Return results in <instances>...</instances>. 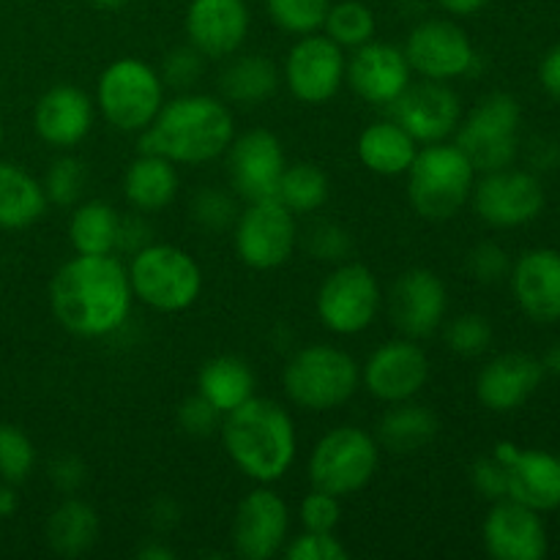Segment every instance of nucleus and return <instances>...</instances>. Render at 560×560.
<instances>
[{
  "label": "nucleus",
  "instance_id": "1",
  "mask_svg": "<svg viewBox=\"0 0 560 560\" xmlns=\"http://www.w3.org/2000/svg\"><path fill=\"white\" fill-rule=\"evenodd\" d=\"M135 293L115 255H74L49 282V310L74 337H109L129 320Z\"/></svg>",
  "mask_w": 560,
  "mask_h": 560
},
{
  "label": "nucleus",
  "instance_id": "2",
  "mask_svg": "<svg viewBox=\"0 0 560 560\" xmlns=\"http://www.w3.org/2000/svg\"><path fill=\"white\" fill-rule=\"evenodd\" d=\"M140 135V153H159L173 164H206L222 156L235 140V118L219 98L180 93L162 104L153 124Z\"/></svg>",
  "mask_w": 560,
  "mask_h": 560
},
{
  "label": "nucleus",
  "instance_id": "3",
  "mask_svg": "<svg viewBox=\"0 0 560 560\" xmlns=\"http://www.w3.org/2000/svg\"><path fill=\"white\" fill-rule=\"evenodd\" d=\"M222 443L246 479L273 485L295 463V424L288 410L266 397H252L222 416Z\"/></svg>",
  "mask_w": 560,
  "mask_h": 560
},
{
  "label": "nucleus",
  "instance_id": "4",
  "mask_svg": "<svg viewBox=\"0 0 560 560\" xmlns=\"http://www.w3.org/2000/svg\"><path fill=\"white\" fill-rule=\"evenodd\" d=\"M408 200L419 217L446 222L470 200L476 170L454 142L419 148L408 173Z\"/></svg>",
  "mask_w": 560,
  "mask_h": 560
},
{
  "label": "nucleus",
  "instance_id": "5",
  "mask_svg": "<svg viewBox=\"0 0 560 560\" xmlns=\"http://www.w3.org/2000/svg\"><path fill=\"white\" fill-rule=\"evenodd\" d=\"M359 383L355 359L334 345H306L284 366V394L310 413L342 408L359 392Z\"/></svg>",
  "mask_w": 560,
  "mask_h": 560
},
{
  "label": "nucleus",
  "instance_id": "6",
  "mask_svg": "<svg viewBox=\"0 0 560 560\" xmlns=\"http://www.w3.org/2000/svg\"><path fill=\"white\" fill-rule=\"evenodd\" d=\"M131 293L156 312H184L200 299L202 271L195 257L180 246L148 244L131 255Z\"/></svg>",
  "mask_w": 560,
  "mask_h": 560
},
{
  "label": "nucleus",
  "instance_id": "7",
  "mask_svg": "<svg viewBox=\"0 0 560 560\" xmlns=\"http://www.w3.org/2000/svg\"><path fill=\"white\" fill-rule=\"evenodd\" d=\"M164 104V82L153 66L140 58H118L102 71L96 107L113 129L135 135L153 124Z\"/></svg>",
  "mask_w": 560,
  "mask_h": 560
},
{
  "label": "nucleus",
  "instance_id": "8",
  "mask_svg": "<svg viewBox=\"0 0 560 560\" xmlns=\"http://www.w3.org/2000/svg\"><path fill=\"white\" fill-rule=\"evenodd\" d=\"M520 124L523 109L512 93H490L481 98L468 118L459 120L454 145L468 156L476 173H495L512 167L520 151Z\"/></svg>",
  "mask_w": 560,
  "mask_h": 560
},
{
  "label": "nucleus",
  "instance_id": "9",
  "mask_svg": "<svg viewBox=\"0 0 560 560\" xmlns=\"http://www.w3.org/2000/svg\"><path fill=\"white\" fill-rule=\"evenodd\" d=\"M381 446L361 427H334L310 454V481L315 490L337 498L355 495L377 474Z\"/></svg>",
  "mask_w": 560,
  "mask_h": 560
},
{
  "label": "nucleus",
  "instance_id": "10",
  "mask_svg": "<svg viewBox=\"0 0 560 560\" xmlns=\"http://www.w3.org/2000/svg\"><path fill=\"white\" fill-rule=\"evenodd\" d=\"M383 293L372 268L361 262H342L323 279L315 310L323 326L339 337L366 331L381 315Z\"/></svg>",
  "mask_w": 560,
  "mask_h": 560
},
{
  "label": "nucleus",
  "instance_id": "11",
  "mask_svg": "<svg viewBox=\"0 0 560 560\" xmlns=\"http://www.w3.org/2000/svg\"><path fill=\"white\" fill-rule=\"evenodd\" d=\"M233 241L244 266L255 271H273L293 257L299 244L295 213L277 197L246 202L233 224Z\"/></svg>",
  "mask_w": 560,
  "mask_h": 560
},
{
  "label": "nucleus",
  "instance_id": "12",
  "mask_svg": "<svg viewBox=\"0 0 560 560\" xmlns=\"http://www.w3.org/2000/svg\"><path fill=\"white\" fill-rule=\"evenodd\" d=\"M470 200L481 222L495 230H512L530 224L545 211V186L528 170L503 167L481 175Z\"/></svg>",
  "mask_w": 560,
  "mask_h": 560
},
{
  "label": "nucleus",
  "instance_id": "13",
  "mask_svg": "<svg viewBox=\"0 0 560 560\" xmlns=\"http://www.w3.org/2000/svg\"><path fill=\"white\" fill-rule=\"evenodd\" d=\"M402 52L408 58L410 71L435 82L465 77L476 63L474 42L454 20L419 22L408 33Z\"/></svg>",
  "mask_w": 560,
  "mask_h": 560
},
{
  "label": "nucleus",
  "instance_id": "14",
  "mask_svg": "<svg viewBox=\"0 0 560 560\" xmlns=\"http://www.w3.org/2000/svg\"><path fill=\"white\" fill-rule=\"evenodd\" d=\"M348 71L345 49L326 33H306L290 47L284 60V82L290 93L304 104H326L339 93Z\"/></svg>",
  "mask_w": 560,
  "mask_h": 560
},
{
  "label": "nucleus",
  "instance_id": "15",
  "mask_svg": "<svg viewBox=\"0 0 560 560\" xmlns=\"http://www.w3.org/2000/svg\"><path fill=\"white\" fill-rule=\"evenodd\" d=\"M290 512L288 503L277 495L268 485L257 487L238 503L233 517V541L235 556L244 560H271L288 545Z\"/></svg>",
  "mask_w": 560,
  "mask_h": 560
},
{
  "label": "nucleus",
  "instance_id": "16",
  "mask_svg": "<svg viewBox=\"0 0 560 560\" xmlns=\"http://www.w3.org/2000/svg\"><path fill=\"white\" fill-rule=\"evenodd\" d=\"M228 178L241 200L277 197L288 159L279 137L268 129H252L235 137L228 151Z\"/></svg>",
  "mask_w": 560,
  "mask_h": 560
},
{
  "label": "nucleus",
  "instance_id": "17",
  "mask_svg": "<svg viewBox=\"0 0 560 560\" xmlns=\"http://www.w3.org/2000/svg\"><path fill=\"white\" fill-rule=\"evenodd\" d=\"M430 381V359L416 339H394L366 359L361 383L381 402H408Z\"/></svg>",
  "mask_w": 560,
  "mask_h": 560
},
{
  "label": "nucleus",
  "instance_id": "18",
  "mask_svg": "<svg viewBox=\"0 0 560 560\" xmlns=\"http://www.w3.org/2000/svg\"><path fill=\"white\" fill-rule=\"evenodd\" d=\"M448 293L443 279L430 268H410L394 282L388 295V315L399 334L408 339H427L443 326Z\"/></svg>",
  "mask_w": 560,
  "mask_h": 560
},
{
  "label": "nucleus",
  "instance_id": "19",
  "mask_svg": "<svg viewBox=\"0 0 560 560\" xmlns=\"http://www.w3.org/2000/svg\"><path fill=\"white\" fill-rule=\"evenodd\" d=\"M394 120L421 145L446 142L463 120L459 96L446 82H410L402 96L392 104Z\"/></svg>",
  "mask_w": 560,
  "mask_h": 560
},
{
  "label": "nucleus",
  "instance_id": "20",
  "mask_svg": "<svg viewBox=\"0 0 560 560\" xmlns=\"http://www.w3.org/2000/svg\"><path fill=\"white\" fill-rule=\"evenodd\" d=\"M492 457L506 465L512 501L539 514L560 509V457L545 448H520L509 441L498 443Z\"/></svg>",
  "mask_w": 560,
  "mask_h": 560
},
{
  "label": "nucleus",
  "instance_id": "21",
  "mask_svg": "<svg viewBox=\"0 0 560 560\" xmlns=\"http://www.w3.org/2000/svg\"><path fill=\"white\" fill-rule=\"evenodd\" d=\"M410 63L405 52L394 44L366 42L353 49V58L348 60L345 80L350 82L353 93L364 102L377 107H392L405 88L410 85Z\"/></svg>",
  "mask_w": 560,
  "mask_h": 560
},
{
  "label": "nucleus",
  "instance_id": "22",
  "mask_svg": "<svg viewBox=\"0 0 560 560\" xmlns=\"http://www.w3.org/2000/svg\"><path fill=\"white\" fill-rule=\"evenodd\" d=\"M485 547L495 560H541L550 550L541 514L503 498L492 503L485 520Z\"/></svg>",
  "mask_w": 560,
  "mask_h": 560
},
{
  "label": "nucleus",
  "instance_id": "23",
  "mask_svg": "<svg viewBox=\"0 0 560 560\" xmlns=\"http://www.w3.org/2000/svg\"><path fill=\"white\" fill-rule=\"evenodd\" d=\"M184 31L206 58H230L249 36V5L246 0H191Z\"/></svg>",
  "mask_w": 560,
  "mask_h": 560
},
{
  "label": "nucleus",
  "instance_id": "24",
  "mask_svg": "<svg viewBox=\"0 0 560 560\" xmlns=\"http://www.w3.org/2000/svg\"><path fill=\"white\" fill-rule=\"evenodd\" d=\"M514 301L536 323L560 320V252L550 246L528 249L509 271Z\"/></svg>",
  "mask_w": 560,
  "mask_h": 560
},
{
  "label": "nucleus",
  "instance_id": "25",
  "mask_svg": "<svg viewBox=\"0 0 560 560\" xmlns=\"http://www.w3.org/2000/svg\"><path fill=\"white\" fill-rule=\"evenodd\" d=\"M545 381L541 361L530 353L495 355L476 381V397L492 413H512L523 408Z\"/></svg>",
  "mask_w": 560,
  "mask_h": 560
},
{
  "label": "nucleus",
  "instance_id": "26",
  "mask_svg": "<svg viewBox=\"0 0 560 560\" xmlns=\"http://www.w3.org/2000/svg\"><path fill=\"white\" fill-rule=\"evenodd\" d=\"M93 118H96L93 98L74 85L49 88L33 109L36 135L58 151H71L80 145L91 135Z\"/></svg>",
  "mask_w": 560,
  "mask_h": 560
},
{
  "label": "nucleus",
  "instance_id": "27",
  "mask_svg": "<svg viewBox=\"0 0 560 560\" xmlns=\"http://www.w3.org/2000/svg\"><path fill=\"white\" fill-rule=\"evenodd\" d=\"M178 170L159 153H140L126 167L124 195L129 206L140 213H159L178 195Z\"/></svg>",
  "mask_w": 560,
  "mask_h": 560
},
{
  "label": "nucleus",
  "instance_id": "28",
  "mask_svg": "<svg viewBox=\"0 0 560 560\" xmlns=\"http://www.w3.org/2000/svg\"><path fill=\"white\" fill-rule=\"evenodd\" d=\"M355 153L370 173L397 178L410 170L416 153H419V142L397 120H377L361 131Z\"/></svg>",
  "mask_w": 560,
  "mask_h": 560
},
{
  "label": "nucleus",
  "instance_id": "29",
  "mask_svg": "<svg viewBox=\"0 0 560 560\" xmlns=\"http://www.w3.org/2000/svg\"><path fill=\"white\" fill-rule=\"evenodd\" d=\"M255 372L238 355L208 359L197 375V394H202L222 416L255 397Z\"/></svg>",
  "mask_w": 560,
  "mask_h": 560
},
{
  "label": "nucleus",
  "instance_id": "30",
  "mask_svg": "<svg viewBox=\"0 0 560 560\" xmlns=\"http://www.w3.org/2000/svg\"><path fill=\"white\" fill-rule=\"evenodd\" d=\"M438 416L424 405L394 402L377 424V446L388 448L392 454H416L430 446L438 438Z\"/></svg>",
  "mask_w": 560,
  "mask_h": 560
},
{
  "label": "nucleus",
  "instance_id": "31",
  "mask_svg": "<svg viewBox=\"0 0 560 560\" xmlns=\"http://www.w3.org/2000/svg\"><path fill=\"white\" fill-rule=\"evenodd\" d=\"M47 211L44 186L20 164L0 162V230H25Z\"/></svg>",
  "mask_w": 560,
  "mask_h": 560
},
{
  "label": "nucleus",
  "instance_id": "32",
  "mask_svg": "<svg viewBox=\"0 0 560 560\" xmlns=\"http://www.w3.org/2000/svg\"><path fill=\"white\" fill-rule=\"evenodd\" d=\"M98 514L80 498H66L47 520V545L60 558H80L96 545Z\"/></svg>",
  "mask_w": 560,
  "mask_h": 560
},
{
  "label": "nucleus",
  "instance_id": "33",
  "mask_svg": "<svg viewBox=\"0 0 560 560\" xmlns=\"http://www.w3.org/2000/svg\"><path fill=\"white\" fill-rule=\"evenodd\" d=\"M219 88L228 102L255 107L279 91V69L266 55H241L224 66Z\"/></svg>",
  "mask_w": 560,
  "mask_h": 560
},
{
  "label": "nucleus",
  "instance_id": "34",
  "mask_svg": "<svg viewBox=\"0 0 560 560\" xmlns=\"http://www.w3.org/2000/svg\"><path fill=\"white\" fill-rule=\"evenodd\" d=\"M120 217L109 202L88 200L69 219V241L77 255H115Z\"/></svg>",
  "mask_w": 560,
  "mask_h": 560
},
{
  "label": "nucleus",
  "instance_id": "35",
  "mask_svg": "<svg viewBox=\"0 0 560 560\" xmlns=\"http://www.w3.org/2000/svg\"><path fill=\"white\" fill-rule=\"evenodd\" d=\"M328 191H331L328 175L317 164L295 162L288 164L282 178H279L277 200L284 208H290L295 217H301V213H312L326 206Z\"/></svg>",
  "mask_w": 560,
  "mask_h": 560
},
{
  "label": "nucleus",
  "instance_id": "36",
  "mask_svg": "<svg viewBox=\"0 0 560 560\" xmlns=\"http://www.w3.org/2000/svg\"><path fill=\"white\" fill-rule=\"evenodd\" d=\"M377 31L375 14L361 0H342V3H331L326 22H323V33L339 44L342 49H355L361 44L372 42Z\"/></svg>",
  "mask_w": 560,
  "mask_h": 560
},
{
  "label": "nucleus",
  "instance_id": "37",
  "mask_svg": "<svg viewBox=\"0 0 560 560\" xmlns=\"http://www.w3.org/2000/svg\"><path fill=\"white\" fill-rule=\"evenodd\" d=\"M331 0H266V11L277 27L293 36L323 31Z\"/></svg>",
  "mask_w": 560,
  "mask_h": 560
},
{
  "label": "nucleus",
  "instance_id": "38",
  "mask_svg": "<svg viewBox=\"0 0 560 560\" xmlns=\"http://www.w3.org/2000/svg\"><path fill=\"white\" fill-rule=\"evenodd\" d=\"M36 448L31 438L14 424H0V481L22 485L33 474Z\"/></svg>",
  "mask_w": 560,
  "mask_h": 560
},
{
  "label": "nucleus",
  "instance_id": "39",
  "mask_svg": "<svg viewBox=\"0 0 560 560\" xmlns=\"http://www.w3.org/2000/svg\"><path fill=\"white\" fill-rule=\"evenodd\" d=\"M443 342H446L452 353L476 359V355H481L492 345V326L479 312H465V315H457L454 320L446 323Z\"/></svg>",
  "mask_w": 560,
  "mask_h": 560
},
{
  "label": "nucleus",
  "instance_id": "40",
  "mask_svg": "<svg viewBox=\"0 0 560 560\" xmlns=\"http://www.w3.org/2000/svg\"><path fill=\"white\" fill-rule=\"evenodd\" d=\"M85 164L74 156H60L49 164L47 178H44V195H47V202H55V206H77L82 197V189H85Z\"/></svg>",
  "mask_w": 560,
  "mask_h": 560
},
{
  "label": "nucleus",
  "instance_id": "41",
  "mask_svg": "<svg viewBox=\"0 0 560 560\" xmlns=\"http://www.w3.org/2000/svg\"><path fill=\"white\" fill-rule=\"evenodd\" d=\"M238 206L235 197L228 195L224 189H213V186H202L191 200V217L208 233H224L238 219Z\"/></svg>",
  "mask_w": 560,
  "mask_h": 560
},
{
  "label": "nucleus",
  "instance_id": "42",
  "mask_svg": "<svg viewBox=\"0 0 560 560\" xmlns=\"http://www.w3.org/2000/svg\"><path fill=\"white\" fill-rule=\"evenodd\" d=\"M202 71H206V55L197 52L191 44L186 47H175L164 55L162 63V82L164 88H175V91H189L200 82Z\"/></svg>",
  "mask_w": 560,
  "mask_h": 560
},
{
  "label": "nucleus",
  "instance_id": "43",
  "mask_svg": "<svg viewBox=\"0 0 560 560\" xmlns=\"http://www.w3.org/2000/svg\"><path fill=\"white\" fill-rule=\"evenodd\" d=\"M284 558L288 560H345L348 550H345L342 541L331 534H323V530H304L295 539H290L284 545Z\"/></svg>",
  "mask_w": 560,
  "mask_h": 560
},
{
  "label": "nucleus",
  "instance_id": "44",
  "mask_svg": "<svg viewBox=\"0 0 560 560\" xmlns=\"http://www.w3.org/2000/svg\"><path fill=\"white\" fill-rule=\"evenodd\" d=\"M339 501H342V498L312 487V492L301 501L299 509L304 530H323V534H331L339 525V517H342V503Z\"/></svg>",
  "mask_w": 560,
  "mask_h": 560
},
{
  "label": "nucleus",
  "instance_id": "45",
  "mask_svg": "<svg viewBox=\"0 0 560 560\" xmlns=\"http://www.w3.org/2000/svg\"><path fill=\"white\" fill-rule=\"evenodd\" d=\"M468 271L476 282L481 284H495L501 279L509 277L512 271V260H509L506 249L492 241H485V244L474 246L468 255Z\"/></svg>",
  "mask_w": 560,
  "mask_h": 560
},
{
  "label": "nucleus",
  "instance_id": "46",
  "mask_svg": "<svg viewBox=\"0 0 560 560\" xmlns=\"http://www.w3.org/2000/svg\"><path fill=\"white\" fill-rule=\"evenodd\" d=\"M178 424L186 435L208 438L222 427V413L202 394L186 397L178 408Z\"/></svg>",
  "mask_w": 560,
  "mask_h": 560
},
{
  "label": "nucleus",
  "instance_id": "47",
  "mask_svg": "<svg viewBox=\"0 0 560 560\" xmlns=\"http://www.w3.org/2000/svg\"><path fill=\"white\" fill-rule=\"evenodd\" d=\"M470 485L479 495H485L487 501H503L509 498V476L506 465L498 457H481L476 459L474 468H470Z\"/></svg>",
  "mask_w": 560,
  "mask_h": 560
},
{
  "label": "nucleus",
  "instance_id": "48",
  "mask_svg": "<svg viewBox=\"0 0 560 560\" xmlns=\"http://www.w3.org/2000/svg\"><path fill=\"white\" fill-rule=\"evenodd\" d=\"M310 252L317 260H345L350 252V235L339 224L323 222L312 228L310 233Z\"/></svg>",
  "mask_w": 560,
  "mask_h": 560
},
{
  "label": "nucleus",
  "instance_id": "49",
  "mask_svg": "<svg viewBox=\"0 0 560 560\" xmlns=\"http://www.w3.org/2000/svg\"><path fill=\"white\" fill-rule=\"evenodd\" d=\"M85 479H88L85 463H82L80 457H74V454H63V457H58L52 465H49V481H52L55 490L63 492V495H74V492H80L82 485H85Z\"/></svg>",
  "mask_w": 560,
  "mask_h": 560
},
{
  "label": "nucleus",
  "instance_id": "50",
  "mask_svg": "<svg viewBox=\"0 0 560 560\" xmlns=\"http://www.w3.org/2000/svg\"><path fill=\"white\" fill-rule=\"evenodd\" d=\"M151 244V228H148L142 219L137 217H126L120 219V228H118V252H140L142 246Z\"/></svg>",
  "mask_w": 560,
  "mask_h": 560
},
{
  "label": "nucleus",
  "instance_id": "51",
  "mask_svg": "<svg viewBox=\"0 0 560 560\" xmlns=\"http://www.w3.org/2000/svg\"><path fill=\"white\" fill-rule=\"evenodd\" d=\"M539 82H541V88H545L547 96L560 102V44L558 47H552L550 52L541 58Z\"/></svg>",
  "mask_w": 560,
  "mask_h": 560
},
{
  "label": "nucleus",
  "instance_id": "52",
  "mask_svg": "<svg viewBox=\"0 0 560 560\" xmlns=\"http://www.w3.org/2000/svg\"><path fill=\"white\" fill-rule=\"evenodd\" d=\"M151 523L156 525L159 530H173L178 525V509H175L173 501H156L151 506Z\"/></svg>",
  "mask_w": 560,
  "mask_h": 560
},
{
  "label": "nucleus",
  "instance_id": "53",
  "mask_svg": "<svg viewBox=\"0 0 560 560\" xmlns=\"http://www.w3.org/2000/svg\"><path fill=\"white\" fill-rule=\"evenodd\" d=\"M438 5H441L446 14H454V16H474L479 14L481 9H487V5L492 3V0H435Z\"/></svg>",
  "mask_w": 560,
  "mask_h": 560
},
{
  "label": "nucleus",
  "instance_id": "54",
  "mask_svg": "<svg viewBox=\"0 0 560 560\" xmlns=\"http://www.w3.org/2000/svg\"><path fill=\"white\" fill-rule=\"evenodd\" d=\"M16 509H20V495H16V485H9V481H0V520L14 517Z\"/></svg>",
  "mask_w": 560,
  "mask_h": 560
},
{
  "label": "nucleus",
  "instance_id": "55",
  "mask_svg": "<svg viewBox=\"0 0 560 560\" xmlns=\"http://www.w3.org/2000/svg\"><path fill=\"white\" fill-rule=\"evenodd\" d=\"M137 558L140 560H173L175 550H170V547L162 545V541H148L145 547H140V550H137Z\"/></svg>",
  "mask_w": 560,
  "mask_h": 560
},
{
  "label": "nucleus",
  "instance_id": "56",
  "mask_svg": "<svg viewBox=\"0 0 560 560\" xmlns=\"http://www.w3.org/2000/svg\"><path fill=\"white\" fill-rule=\"evenodd\" d=\"M541 370H545V375H556L560 377V342L552 345V348H547V353L541 355Z\"/></svg>",
  "mask_w": 560,
  "mask_h": 560
},
{
  "label": "nucleus",
  "instance_id": "57",
  "mask_svg": "<svg viewBox=\"0 0 560 560\" xmlns=\"http://www.w3.org/2000/svg\"><path fill=\"white\" fill-rule=\"evenodd\" d=\"M88 3H91L93 9H102V11H118V9H124V5H129L131 0H88Z\"/></svg>",
  "mask_w": 560,
  "mask_h": 560
},
{
  "label": "nucleus",
  "instance_id": "58",
  "mask_svg": "<svg viewBox=\"0 0 560 560\" xmlns=\"http://www.w3.org/2000/svg\"><path fill=\"white\" fill-rule=\"evenodd\" d=\"M0 145H3V124H0Z\"/></svg>",
  "mask_w": 560,
  "mask_h": 560
}]
</instances>
